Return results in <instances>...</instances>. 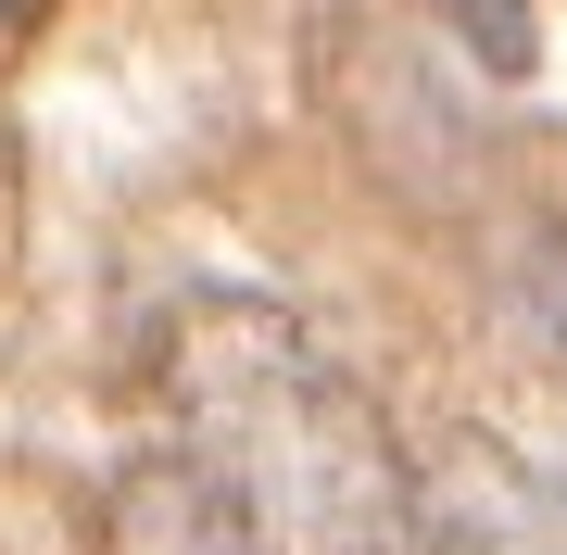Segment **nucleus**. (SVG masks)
<instances>
[{"label":"nucleus","instance_id":"f257e3e1","mask_svg":"<svg viewBox=\"0 0 567 555\" xmlns=\"http://www.w3.org/2000/svg\"><path fill=\"white\" fill-rule=\"evenodd\" d=\"M189 467L252 517L265 555H379L404 531V454L379 442L365 391L265 304H203L177 353Z\"/></svg>","mask_w":567,"mask_h":555},{"label":"nucleus","instance_id":"f03ea898","mask_svg":"<svg viewBox=\"0 0 567 555\" xmlns=\"http://www.w3.org/2000/svg\"><path fill=\"white\" fill-rule=\"evenodd\" d=\"M102 555H265V543H252V517L227 505L189 454H164V467H126V480H114Z\"/></svg>","mask_w":567,"mask_h":555},{"label":"nucleus","instance_id":"7ed1b4c3","mask_svg":"<svg viewBox=\"0 0 567 555\" xmlns=\"http://www.w3.org/2000/svg\"><path fill=\"white\" fill-rule=\"evenodd\" d=\"M0 13H39V0H0Z\"/></svg>","mask_w":567,"mask_h":555}]
</instances>
